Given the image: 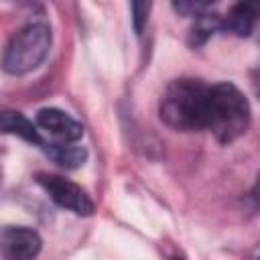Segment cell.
I'll return each mask as SVG.
<instances>
[{"mask_svg":"<svg viewBox=\"0 0 260 260\" xmlns=\"http://www.w3.org/2000/svg\"><path fill=\"white\" fill-rule=\"evenodd\" d=\"M256 22L254 4H236L225 18H221V30H232L238 37H248Z\"/></svg>","mask_w":260,"mask_h":260,"instance_id":"8","label":"cell"},{"mask_svg":"<svg viewBox=\"0 0 260 260\" xmlns=\"http://www.w3.org/2000/svg\"><path fill=\"white\" fill-rule=\"evenodd\" d=\"M51 49V28L47 24L35 22L18 30L8 43L2 59L4 71L12 75H24L37 69Z\"/></svg>","mask_w":260,"mask_h":260,"instance_id":"3","label":"cell"},{"mask_svg":"<svg viewBox=\"0 0 260 260\" xmlns=\"http://www.w3.org/2000/svg\"><path fill=\"white\" fill-rule=\"evenodd\" d=\"M45 152L63 169H77L87 158V150L75 144H47Z\"/></svg>","mask_w":260,"mask_h":260,"instance_id":"9","label":"cell"},{"mask_svg":"<svg viewBox=\"0 0 260 260\" xmlns=\"http://www.w3.org/2000/svg\"><path fill=\"white\" fill-rule=\"evenodd\" d=\"M148 10H150L148 2H132V22H134L136 35H142L144 24L148 20Z\"/></svg>","mask_w":260,"mask_h":260,"instance_id":"11","label":"cell"},{"mask_svg":"<svg viewBox=\"0 0 260 260\" xmlns=\"http://www.w3.org/2000/svg\"><path fill=\"white\" fill-rule=\"evenodd\" d=\"M175 8L179 10V12H183L185 16H193V18H197V16H201L203 12H207L209 10V4L207 2H175Z\"/></svg>","mask_w":260,"mask_h":260,"instance_id":"12","label":"cell"},{"mask_svg":"<svg viewBox=\"0 0 260 260\" xmlns=\"http://www.w3.org/2000/svg\"><path fill=\"white\" fill-rule=\"evenodd\" d=\"M41 246L39 234L30 228L10 225L0 232V252L6 260H35Z\"/></svg>","mask_w":260,"mask_h":260,"instance_id":"5","label":"cell"},{"mask_svg":"<svg viewBox=\"0 0 260 260\" xmlns=\"http://www.w3.org/2000/svg\"><path fill=\"white\" fill-rule=\"evenodd\" d=\"M207 91L209 85L199 79L181 77L171 81L160 98V120L181 132L205 130Z\"/></svg>","mask_w":260,"mask_h":260,"instance_id":"1","label":"cell"},{"mask_svg":"<svg viewBox=\"0 0 260 260\" xmlns=\"http://www.w3.org/2000/svg\"><path fill=\"white\" fill-rule=\"evenodd\" d=\"M171 260H183V258H171Z\"/></svg>","mask_w":260,"mask_h":260,"instance_id":"13","label":"cell"},{"mask_svg":"<svg viewBox=\"0 0 260 260\" xmlns=\"http://www.w3.org/2000/svg\"><path fill=\"white\" fill-rule=\"evenodd\" d=\"M215 30H221V16L203 12L201 16L195 18V24H193V28H191V43L201 45V43H205Z\"/></svg>","mask_w":260,"mask_h":260,"instance_id":"10","label":"cell"},{"mask_svg":"<svg viewBox=\"0 0 260 260\" xmlns=\"http://www.w3.org/2000/svg\"><path fill=\"white\" fill-rule=\"evenodd\" d=\"M0 132L14 134V136H18V138H22V140H26L30 144L41 146V148L47 146V142L41 138L37 126L26 116H22L20 112H10V110L0 112Z\"/></svg>","mask_w":260,"mask_h":260,"instance_id":"7","label":"cell"},{"mask_svg":"<svg viewBox=\"0 0 260 260\" xmlns=\"http://www.w3.org/2000/svg\"><path fill=\"white\" fill-rule=\"evenodd\" d=\"M250 126V104L246 95L232 83L209 85L207 91V112L205 130L228 144L240 138Z\"/></svg>","mask_w":260,"mask_h":260,"instance_id":"2","label":"cell"},{"mask_svg":"<svg viewBox=\"0 0 260 260\" xmlns=\"http://www.w3.org/2000/svg\"><path fill=\"white\" fill-rule=\"evenodd\" d=\"M37 181L59 207L69 209L77 215H89L93 211V201L73 181L59 175H39Z\"/></svg>","mask_w":260,"mask_h":260,"instance_id":"4","label":"cell"},{"mask_svg":"<svg viewBox=\"0 0 260 260\" xmlns=\"http://www.w3.org/2000/svg\"><path fill=\"white\" fill-rule=\"evenodd\" d=\"M37 126L43 128L55 140L53 144H75L83 136V126L77 120H73L67 112L57 108L39 110Z\"/></svg>","mask_w":260,"mask_h":260,"instance_id":"6","label":"cell"}]
</instances>
